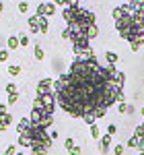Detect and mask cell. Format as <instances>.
I'll use <instances>...</instances> for the list:
<instances>
[{
    "label": "cell",
    "mask_w": 144,
    "mask_h": 155,
    "mask_svg": "<svg viewBox=\"0 0 144 155\" xmlns=\"http://www.w3.org/2000/svg\"><path fill=\"white\" fill-rule=\"evenodd\" d=\"M35 15L37 17H52V15H56V4L54 2H39Z\"/></svg>",
    "instance_id": "1"
},
{
    "label": "cell",
    "mask_w": 144,
    "mask_h": 155,
    "mask_svg": "<svg viewBox=\"0 0 144 155\" xmlns=\"http://www.w3.org/2000/svg\"><path fill=\"white\" fill-rule=\"evenodd\" d=\"M48 93H54V81L52 79H41L37 83V95H48Z\"/></svg>",
    "instance_id": "2"
},
{
    "label": "cell",
    "mask_w": 144,
    "mask_h": 155,
    "mask_svg": "<svg viewBox=\"0 0 144 155\" xmlns=\"http://www.w3.org/2000/svg\"><path fill=\"white\" fill-rule=\"evenodd\" d=\"M109 149H111V134H103L99 139V151L101 153H107Z\"/></svg>",
    "instance_id": "3"
},
{
    "label": "cell",
    "mask_w": 144,
    "mask_h": 155,
    "mask_svg": "<svg viewBox=\"0 0 144 155\" xmlns=\"http://www.w3.org/2000/svg\"><path fill=\"white\" fill-rule=\"evenodd\" d=\"M31 151L35 155H48L49 153V149L45 147V143H33L31 145Z\"/></svg>",
    "instance_id": "4"
},
{
    "label": "cell",
    "mask_w": 144,
    "mask_h": 155,
    "mask_svg": "<svg viewBox=\"0 0 144 155\" xmlns=\"http://www.w3.org/2000/svg\"><path fill=\"white\" fill-rule=\"evenodd\" d=\"M29 126H31V120H29V118H21V120H19V124H17V132H19V134H25Z\"/></svg>",
    "instance_id": "5"
},
{
    "label": "cell",
    "mask_w": 144,
    "mask_h": 155,
    "mask_svg": "<svg viewBox=\"0 0 144 155\" xmlns=\"http://www.w3.org/2000/svg\"><path fill=\"white\" fill-rule=\"evenodd\" d=\"M39 19H41V17H37V15H31V17H29V27H31V33H39Z\"/></svg>",
    "instance_id": "6"
},
{
    "label": "cell",
    "mask_w": 144,
    "mask_h": 155,
    "mask_svg": "<svg viewBox=\"0 0 144 155\" xmlns=\"http://www.w3.org/2000/svg\"><path fill=\"white\" fill-rule=\"evenodd\" d=\"M48 31H49V23H48V17H41V19H39V33H41V35H45Z\"/></svg>",
    "instance_id": "7"
},
{
    "label": "cell",
    "mask_w": 144,
    "mask_h": 155,
    "mask_svg": "<svg viewBox=\"0 0 144 155\" xmlns=\"http://www.w3.org/2000/svg\"><path fill=\"white\" fill-rule=\"evenodd\" d=\"M17 143L21 145V147H31L33 141H31V137H29V134H19V141H17Z\"/></svg>",
    "instance_id": "8"
},
{
    "label": "cell",
    "mask_w": 144,
    "mask_h": 155,
    "mask_svg": "<svg viewBox=\"0 0 144 155\" xmlns=\"http://www.w3.org/2000/svg\"><path fill=\"white\" fill-rule=\"evenodd\" d=\"M6 46H8V50H17L19 46H21L19 35H11V37H8V41H6Z\"/></svg>",
    "instance_id": "9"
},
{
    "label": "cell",
    "mask_w": 144,
    "mask_h": 155,
    "mask_svg": "<svg viewBox=\"0 0 144 155\" xmlns=\"http://www.w3.org/2000/svg\"><path fill=\"white\" fill-rule=\"evenodd\" d=\"M97 35H99V27H97V23H95V25H91V27L86 29V37H89V39H95Z\"/></svg>",
    "instance_id": "10"
},
{
    "label": "cell",
    "mask_w": 144,
    "mask_h": 155,
    "mask_svg": "<svg viewBox=\"0 0 144 155\" xmlns=\"http://www.w3.org/2000/svg\"><path fill=\"white\" fill-rule=\"evenodd\" d=\"M105 60H107V64H117L120 56H117L115 52H105Z\"/></svg>",
    "instance_id": "11"
},
{
    "label": "cell",
    "mask_w": 144,
    "mask_h": 155,
    "mask_svg": "<svg viewBox=\"0 0 144 155\" xmlns=\"http://www.w3.org/2000/svg\"><path fill=\"white\" fill-rule=\"evenodd\" d=\"M117 112H120V114H128V112H134V107L128 106L126 101H120V104H117Z\"/></svg>",
    "instance_id": "12"
},
{
    "label": "cell",
    "mask_w": 144,
    "mask_h": 155,
    "mask_svg": "<svg viewBox=\"0 0 144 155\" xmlns=\"http://www.w3.org/2000/svg\"><path fill=\"white\" fill-rule=\"evenodd\" d=\"M91 139H95V141H99V139H101V130H99V126H97V124H93V126H91Z\"/></svg>",
    "instance_id": "13"
},
{
    "label": "cell",
    "mask_w": 144,
    "mask_h": 155,
    "mask_svg": "<svg viewBox=\"0 0 144 155\" xmlns=\"http://www.w3.org/2000/svg\"><path fill=\"white\" fill-rule=\"evenodd\" d=\"M132 6H134V11H136V12L144 15V0H136V2H132Z\"/></svg>",
    "instance_id": "14"
},
{
    "label": "cell",
    "mask_w": 144,
    "mask_h": 155,
    "mask_svg": "<svg viewBox=\"0 0 144 155\" xmlns=\"http://www.w3.org/2000/svg\"><path fill=\"white\" fill-rule=\"evenodd\" d=\"M138 143H140V141H138L136 134H132V137L128 139V147H130V149H138Z\"/></svg>",
    "instance_id": "15"
},
{
    "label": "cell",
    "mask_w": 144,
    "mask_h": 155,
    "mask_svg": "<svg viewBox=\"0 0 144 155\" xmlns=\"http://www.w3.org/2000/svg\"><path fill=\"white\" fill-rule=\"evenodd\" d=\"M111 15H113V19H115V21H120L121 17H124V8H121V6H115Z\"/></svg>",
    "instance_id": "16"
},
{
    "label": "cell",
    "mask_w": 144,
    "mask_h": 155,
    "mask_svg": "<svg viewBox=\"0 0 144 155\" xmlns=\"http://www.w3.org/2000/svg\"><path fill=\"white\" fill-rule=\"evenodd\" d=\"M144 46V39H136V41H132L130 44V48H132V52H138V50Z\"/></svg>",
    "instance_id": "17"
},
{
    "label": "cell",
    "mask_w": 144,
    "mask_h": 155,
    "mask_svg": "<svg viewBox=\"0 0 144 155\" xmlns=\"http://www.w3.org/2000/svg\"><path fill=\"white\" fill-rule=\"evenodd\" d=\"M33 56H35V60H43V56H45V52L39 48V46H35V50H33Z\"/></svg>",
    "instance_id": "18"
},
{
    "label": "cell",
    "mask_w": 144,
    "mask_h": 155,
    "mask_svg": "<svg viewBox=\"0 0 144 155\" xmlns=\"http://www.w3.org/2000/svg\"><path fill=\"white\" fill-rule=\"evenodd\" d=\"M8 72H11L12 77H19L21 74V66L19 64H12V66H8Z\"/></svg>",
    "instance_id": "19"
},
{
    "label": "cell",
    "mask_w": 144,
    "mask_h": 155,
    "mask_svg": "<svg viewBox=\"0 0 144 155\" xmlns=\"http://www.w3.org/2000/svg\"><path fill=\"white\" fill-rule=\"evenodd\" d=\"M64 147H66V151H72V149L76 147V145H74V139H72V137H68V139L64 141Z\"/></svg>",
    "instance_id": "20"
},
{
    "label": "cell",
    "mask_w": 144,
    "mask_h": 155,
    "mask_svg": "<svg viewBox=\"0 0 144 155\" xmlns=\"http://www.w3.org/2000/svg\"><path fill=\"white\" fill-rule=\"evenodd\" d=\"M115 83H117V85H120V87H121V89H124V85H126V74H124V72H117V79H115Z\"/></svg>",
    "instance_id": "21"
},
{
    "label": "cell",
    "mask_w": 144,
    "mask_h": 155,
    "mask_svg": "<svg viewBox=\"0 0 144 155\" xmlns=\"http://www.w3.org/2000/svg\"><path fill=\"white\" fill-rule=\"evenodd\" d=\"M83 120L86 122V124H89V126H93V124H97V118L93 116V114H86V116H84Z\"/></svg>",
    "instance_id": "22"
},
{
    "label": "cell",
    "mask_w": 144,
    "mask_h": 155,
    "mask_svg": "<svg viewBox=\"0 0 144 155\" xmlns=\"http://www.w3.org/2000/svg\"><path fill=\"white\" fill-rule=\"evenodd\" d=\"M19 41H21V48H27V46H29V37L23 35V33L19 35Z\"/></svg>",
    "instance_id": "23"
},
{
    "label": "cell",
    "mask_w": 144,
    "mask_h": 155,
    "mask_svg": "<svg viewBox=\"0 0 144 155\" xmlns=\"http://www.w3.org/2000/svg\"><path fill=\"white\" fill-rule=\"evenodd\" d=\"M17 101H19V93H12V95H8V101H6V104H8V106H14Z\"/></svg>",
    "instance_id": "24"
},
{
    "label": "cell",
    "mask_w": 144,
    "mask_h": 155,
    "mask_svg": "<svg viewBox=\"0 0 144 155\" xmlns=\"http://www.w3.org/2000/svg\"><path fill=\"white\" fill-rule=\"evenodd\" d=\"M4 155H17V147H14V145H8L6 151H4Z\"/></svg>",
    "instance_id": "25"
},
{
    "label": "cell",
    "mask_w": 144,
    "mask_h": 155,
    "mask_svg": "<svg viewBox=\"0 0 144 155\" xmlns=\"http://www.w3.org/2000/svg\"><path fill=\"white\" fill-rule=\"evenodd\" d=\"M6 91H8V95L17 93V85H14V83H8V85H6Z\"/></svg>",
    "instance_id": "26"
},
{
    "label": "cell",
    "mask_w": 144,
    "mask_h": 155,
    "mask_svg": "<svg viewBox=\"0 0 144 155\" xmlns=\"http://www.w3.org/2000/svg\"><path fill=\"white\" fill-rule=\"evenodd\" d=\"M0 120H2V122H4L6 126H11V122H12V116H11V114H4V116H2Z\"/></svg>",
    "instance_id": "27"
},
{
    "label": "cell",
    "mask_w": 144,
    "mask_h": 155,
    "mask_svg": "<svg viewBox=\"0 0 144 155\" xmlns=\"http://www.w3.org/2000/svg\"><path fill=\"white\" fill-rule=\"evenodd\" d=\"M124 151H126L124 145H115V147H113V153H115V155H124Z\"/></svg>",
    "instance_id": "28"
},
{
    "label": "cell",
    "mask_w": 144,
    "mask_h": 155,
    "mask_svg": "<svg viewBox=\"0 0 144 155\" xmlns=\"http://www.w3.org/2000/svg\"><path fill=\"white\" fill-rule=\"evenodd\" d=\"M8 60V50H0V62H6Z\"/></svg>",
    "instance_id": "29"
},
{
    "label": "cell",
    "mask_w": 144,
    "mask_h": 155,
    "mask_svg": "<svg viewBox=\"0 0 144 155\" xmlns=\"http://www.w3.org/2000/svg\"><path fill=\"white\" fill-rule=\"evenodd\" d=\"M29 11V4L27 2H19V12H27Z\"/></svg>",
    "instance_id": "30"
},
{
    "label": "cell",
    "mask_w": 144,
    "mask_h": 155,
    "mask_svg": "<svg viewBox=\"0 0 144 155\" xmlns=\"http://www.w3.org/2000/svg\"><path fill=\"white\" fill-rule=\"evenodd\" d=\"M115 132H117V126H115V124H109V126H107V134H111V137H113Z\"/></svg>",
    "instance_id": "31"
},
{
    "label": "cell",
    "mask_w": 144,
    "mask_h": 155,
    "mask_svg": "<svg viewBox=\"0 0 144 155\" xmlns=\"http://www.w3.org/2000/svg\"><path fill=\"white\" fill-rule=\"evenodd\" d=\"M6 106H8V104H4V101L0 104V118H2L4 114H8V110H6Z\"/></svg>",
    "instance_id": "32"
},
{
    "label": "cell",
    "mask_w": 144,
    "mask_h": 155,
    "mask_svg": "<svg viewBox=\"0 0 144 155\" xmlns=\"http://www.w3.org/2000/svg\"><path fill=\"white\" fill-rule=\"evenodd\" d=\"M68 153L70 155H83V149H80V147H74L72 151H68Z\"/></svg>",
    "instance_id": "33"
},
{
    "label": "cell",
    "mask_w": 144,
    "mask_h": 155,
    "mask_svg": "<svg viewBox=\"0 0 144 155\" xmlns=\"http://www.w3.org/2000/svg\"><path fill=\"white\" fill-rule=\"evenodd\" d=\"M70 29H68V27H66V29H64V31H62V37H64V39H70Z\"/></svg>",
    "instance_id": "34"
},
{
    "label": "cell",
    "mask_w": 144,
    "mask_h": 155,
    "mask_svg": "<svg viewBox=\"0 0 144 155\" xmlns=\"http://www.w3.org/2000/svg\"><path fill=\"white\" fill-rule=\"evenodd\" d=\"M66 6H78V0H64Z\"/></svg>",
    "instance_id": "35"
},
{
    "label": "cell",
    "mask_w": 144,
    "mask_h": 155,
    "mask_svg": "<svg viewBox=\"0 0 144 155\" xmlns=\"http://www.w3.org/2000/svg\"><path fill=\"white\" fill-rule=\"evenodd\" d=\"M54 4H56V6H66V2H64V0H54Z\"/></svg>",
    "instance_id": "36"
},
{
    "label": "cell",
    "mask_w": 144,
    "mask_h": 155,
    "mask_svg": "<svg viewBox=\"0 0 144 155\" xmlns=\"http://www.w3.org/2000/svg\"><path fill=\"white\" fill-rule=\"evenodd\" d=\"M6 128H8V126H6V124H4V122L0 120V132H4V130H6Z\"/></svg>",
    "instance_id": "37"
},
{
    "label": "cell",
    "mask_w": 144,
    "mask_h": 155,
    "mask_svg": "<svg viewBox=\"0 0 144 155\" xmlns=\"http://www.w3.org/2000/svg\"><path fill=\"white\" fill-rule=\"evenodd\" d=\"M49 137H52V139L56 141V139H58V130H52V132H49Z\"/></svg>",
    "instance_id": "38"
},
{
    "label": "cell",
    "mask_w": 144,
    "mask_h": 155,
    "mask_svg": "<svg viewBox=\"0 0 144 155\" xmlns=\"http://www.w3.org/2000/svg\"><path fill=\"white\" fill-rule=\"evenodd\" d=\"M138 151H144V139L140 141V143H138Z\"/></svg>",
    "instance_id": "39"
},
{
    "label": "cell",
    "mask_w": 144,
    "mask_h": 155,
    "mask_svg": "<svg viewBox=\"0 0 144 155\" xmlns=\"http://www.w3.org/2000/svg\"><path fill=\"white\" fill-rule=\"evenodd\" d=\"M4 11V2H0V12Z\"/></svg>",
    "instance_id": "40"
},
{
    "label": "cell",
    "mask_w": 144,
    "mask_h": 155,
    "mask_svg": "<svg viewBox=\"0 0 144 155\" xmlns=\"http://www.w3.org/2000/svg\"><path fill=\"white\" fill-rule=\"evenodd\" d=\"M140 114H142V118H144V106H142V110H140Z\"/></svg>",
    "instance_id": "41"
},
{
    "label": "cell",
    "mask_w": 144,
    "mask_h": 155,
    "mask_svg": "<svg viewBox=\"0 0 144 155\" xmlns=\"http://www.w3.org/2000/svg\"><path fill=\"white\" fill-rule=\"evenodd\" d=\"M128 2H130V4H132V2H136V0H128Z\"/></svg>",
    "instance_id": "42"
},
{
    "label": "cell",
    "mask_w": 144,
    "mask_h": 155,
    "mask_svg": "<svg viewBox=\"0 0 144 155\" xmlns=\"http://www.w3.org/2000/svg\"><path fill=\"white\" fill-rule=\"evenodd\" d=\"M138 155H144V151H140V153H138Z\"/></svg>",
    "instance_id": "43"
},
{
    "label": "cell",
    "mask_w": 144,
    "mask_h": 155,
    "mask_svg": "<svg viewBox=\"0 0 144 155\" xmlns=\"http://www.w3.org/2000/svg\"><path fill=\"white\" fill-rule=\"evenodd\" d=\"M17 155H25V153H17Z\"/></svg>",
    "instance_id": "44"
}]
</instances>
